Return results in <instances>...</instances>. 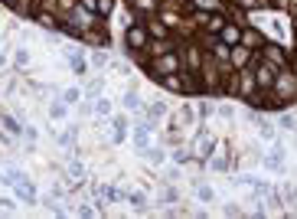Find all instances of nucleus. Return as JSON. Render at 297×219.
Here are the masks:
<instances>
[{
    "instance_id": "f257e3e1",
    "label": "nucleus",
    "mask_w": 297,
    "mask_h": 219,
    "mask_svg": "<svg viewBox=\"0 0 297 219\" xmlns=\"http://www.w3.org/2000/svg\"><path fill=\"white\" fill-rule=\"evenodd\" d=\"M274 92L281 95V101H284V98H294V95H297V75L287 72V69H281V75L274 79Z\"/></svg>"
},
{
    "instance_id": "f03ea898",
    "label": "nucleus",
    "mask_w": 297,
    "mask_h": 219,
    "mask_svg": "<svg viewBox=\"0 0 297 219\" xmlns=\"http://www.w3.org/2000/svg\"><path fill=\"white\" fill-rule=\"evenodd\" d=\"M147 36H150V33L144 30V26H128V33H124V46H128L131 52H141L144 43H147Z\"/></svg>"
},
{
    "instance_id": "7ed1b4c3",
    "label": "nucleus",
    "mask_w": 297,
    "mask_h": 219,
    "mask_svg": "<svg viewBox=\"0 0 297 219\" xmlns=\"http://www.w3.org/2000/svg\"><path fill=\"white\" fill-rule=\"evenodd\" d=\"M235 92H239V98H245V101H252V98H255V92H258L255 72H239V85H235Z\"/></svg>"
},
{
    "instance_id": "20e7f679",
    "label": "nucleus",
    "mask_w": 297,
    "mask_h": 219,
    "mask_svg": "<svg viewBox=\"0 0 297 219\" xmlns=\"http://www.w3.org/2000/svg\"><path fill=\"white\" fill-rule=\"evenodd\" d=\"M274 79H278V66L274 63H258V69H255V82H258L261 88L274 85Z\"/></svg>"
},
{
    "instance_id": "39448f33",
    "label": "nucleus",
    "mask_w": 297,
    "mask_h": 219,
    "mask_svg": "<svg viewBox=\"0 0 297 219\" xmlns=\"http://www.w3.org/2000/svg\"><path fill=\"white\" fill-rule=\"evenodd\" d=\"M154 69L160 72V75H170V72H176V69H180V59L173 56V52H163V56L154 63Z\"/></svg>"
},
{
    "instance_id": "423d86ee",
    "label": "nucleus",
    "mask_w": 297,
    "mask_h": 219,
    "mask_svg": "<svg viewBox=\"0 0 297 219\" xmlns=\"http://www.w3.org/2000/svg\"><path fill=\"white\" fill-rule=\"evenodd\" d=\"M219 39H222L225 46H239L242 43V30H239L235 23H225L222 30H219Z\"/></svg>"
},
{
    "instance_id": "0eeeda50",
    "label": "nucleus",
    "mask_w": 297,
    "mask_h": 219,
    "mask_svg": "<svg viewBox=\"0 0 297 219\" xmlns=\"http://www.w3.org/2000/svg\"><path fill=\"white\" fill-rule=\"evenodd\" d=\"M225 23H229V20H225L222 13H212V17H206L203 26H206V33H209V36H219V30H222Z\"/></svg>"
},
{
    "instance_id": "6e6552de",
    "label": "nucleus",
    "mask_w": 297,
    "mask_h": 219,
    "mask_svg": "<svg viewBox=\"0 0 297 219\" xmlns=\"http://www.w3.org/2000/svg\"><path fill=\"white\" fill-rule=\"evenodd\" d=\"M193 154H196V157H209V154H212V134H203V138H196V144H193Z\"/></svg>"
},
{
    "instance_id": "1a4fd4ad",
    "label": "nucleus",
    "mask_w": 297,
    "mask_h": 219,
    "mask_svg": "<svg viewBox=\"0 0 297 219\" xmlns=\"http://www.w3.org/2000/svg\"><path fill=\"white\" fill-rule=\"evenodd\" d=\"M265 56H268V63H274V66H278V69H284V66H287L284 52H281L278 46H271V43H265Z\"/></svg>"
},
{
    "instance_id": "9d476101",
    "label": "nucleus",
    "mask_w": 297,
    "mask_h": 219,
    "mask_svg": "<svg viewBox=\"0 0 297 219\" xmlns=\"http://www.w3.org/2000/svg\"><path fill=\"white\" fill-rule=\"evenodd\" d=\"M17 193H20V200H23V203H33V200H36V190L30 187V180L17 183Z\"/></svg>"
},
{
    "instance_id": "9b49d317",
    "label": "nucleus",
    "mask_w": 297,
    "mask_h": 219,
    "mask_svg": "<svg viewBox=\"0 0 297 219\" xmlns=\"http://www.w3.org/2000/svg\"><path fill=\"white\" fill-rule=\"evenodd\" d=\"M69 66H72V72H79V75H85V69H88V63L79 56V52H72V49H69Z\"/></svg>"
},
{
    "instance_id": "f8f14e48",
    "label": "nucleus",
    "mask_w": 297,
    "mask_h": 219,
    "mask_svg": "<svg viewBox=\"0 0 297 219\" xmlns=\"http://www.w3.org/2000/svg\"><path fill=\"white\" fill-rule=\"evenodd\" d=\"M111 125H114V144H121L128 134V118H111Z\"/></svg>"
},
{
    "instance_id": "ddd939ff",
    "label": "nucleus",
    "mask_w": 297,
    "mask_h": 219,
    "mask_svg": "<svg viewBox=\"0 0 297 219\" xmlns=\"http://www.w3.org/2000/svg\"><path fill=\"white\" fill-rule=\"evenodd\" d=\"M160 82L170 92H183V79H180V75H160Z\"/></svg>"
},
{
    "instance_id": "4468645a",
    "label": "nucleus",
    "mask_w": 297,
    "mask_h": 219,
    "mask_svg": "<svg viewBox=\"0 0 297 219\" xmlns=\"http://www.w3.org/2000/svg\"><path fill=\"white\" fill-rule=\"evenodd\" d=\"M36 23L46 26V30H59V20L52 17V13H36Z\"/></svg>"
},
{
    "instance_id": "2eb2a0df",
    "label": "nucleus",
    "mask_w": 297,
    "mask_h": 219,
    "mask_svg": "<svg viewBox=\"0 0 297 219\" xmlns=\"http://www.w3.org/2000/svg\"><path fill=\"white\" fill-rule=\"evenodd\" d=\"M4 125H7V131H10V134H20V131H23V125H20L13 115H4Z\"/></svg>"
},
{
    "instance_id": "dca6fc26",
    "label": "nucleus",
    "mask_w": 297,
    "mask_h": 219,
    "mask_svg": "<svg viewBox=\"0 0 297 219\" xmlns=\"http://www.w3.org/2000/svg\"><path fill=\"white\" fill-rule=\"evenodd\" d=\"M252 43H261V36H258V33H252V30H242V46L252 49Z\"/></svg>"
},
{
    "instance_id": "f3484780",
    "label": "nucleus",
    "mask_w": 297,
    "mask_h": 219,
    "mask_svg": "<svg viewBox=\"0 0 297 219\" xmlns=\"http://www.w3.org/2000/svg\"><path fill=\"white\" fill-rule=\"evenodd\" d=\"M79 98H82V92H79V88H66V92H62V101H66V105H75Z\"/></svg>"
},
{
    "instance_id": "a211bd4d",
    "label": "nucleus",
    "mask_w": 297,
    "mask_h": 219,
    "mask_svg": "<svg viewBox=\"0 0 297 219\" xmlns=\"http://www.w3.org/2000/svg\"><path fill=\"white\" fill-rule=\"evenodd\" d=\"M157 7V0H134V10H141V13H150Z\"/></svg>"
},
{
    "instance_id": "6ab92c4d",
    "label": "nucleus",
    "mask_w": 297,
    "mask_h": 219,
    "mask_svg": "<svg viewBox=\"0 0 297 219\" xmlns=\"http://www.w3.org/2000/svg\"><path fill=\"white\" fill-rule=\"evenodd\" d=\"M124 108H131V112H137V108H141V98H137L134 92H131V95H124Z\"/></svg>"
},
{
    "instance_id": "aec40b11",
    "label": "nucleus",
    "mask_w": 297,
    "mask_h": 219,
    "mask_svg": "<svg viewBox=\"0 0 297 219\" xmlns=\"http://www.w3.org/2000/svg\"><path fill=\"white\" fill-rule=\"evenodd\" d=\"M114 10V0H98V10L95 13H101V17H108V13Z\"/></svg>"
},
{
    "instance_id": "412c9836",
    "label": "nucleus",
    "mask_w": 297,
    "mask_h": 219,
    "mask_svg": "<svg viewBox=\"0 0 297 219\" xmlns=\"http://www.w3.org/2000/svg\"><path fill=\"white\" fill-rule=\"evenodd\" d=\"M131 203H134L137 209H147V196L144 193H131Z\"/></svg>"
},
{
    "instance_id": "4be33fe9",
    "label": "nucleus",
    "mask_w": 297,
    "mask_h": 219,
    "mask_svg": "<svg viewBox=\"0 0 297 219\" xmlns=\"http://www.w3.org/2000/svg\"><path fill=\"white\" fill-rule=\"evenodd\" d=\"M147 33H154V36H167V26H163V23H147Z\"/></svg>"
},
{
    "instance_id": "5701e85b",
    "label": "nucleus",
    "mask_w": 297,
    "mask_h": 219,
    "mask_svg": "<svg viewBox=\"0 0 297 219\" xmlns=\"http://www.w3.org/2000/svg\"><path fill=\"white\" fill-rule=\"evenodd\" d=\"M92 66H98V69H101V66H108V56H105V52H92Z\"/></svg>"
},
{
    "instance_id": "b1692460",
    "label": "nucleus",
    "mask_w": 297,
    "mask_h": 219,
    "mask_svg": "<svg viewBox=\"0 0 297 219\" xmlns=\"http://www.w3.org/2000/svg\"><path fill=\"white\" fill-rule=\"evenodd\" d=\"M281 128H287V131H294V128H297V118H294V115H284V118H281Z\"/></svg>"
},
{
    "instance_id": "393cba45",
    "label": "nucleus",
    "mask_w": 297,
    "mask_h": 219,
    "mask_svg": "<svg viewBox=\"0 0 297 219\" xmlns=\"http://www.w3.org/2000/svg\"><path fill=\"white\" fill-rule=\"evenodd\" d=\"M196 193H199V200H206V203H209V200H212V196H216V193H212V187H199V190H196Z\"/></svg>"
},
{
    "instance_id": "a878e982",
    "label": "nucleus",
    "mask_w": 297,
    "mask_h": 219,
    "mask_svg": "<svg viewBox=\"0 0 297 219\" xmlns=\"http://www.w3.org/2000/svg\"><path fill=\"white\" fill-rule=\"evenodd\" d=\"M95 112H98V115H111V105H108V101H98V105H95Z\"/></svg>"
},
{
    "instance_id": "bb28decb",
    "label": "nucleus",
    "mask_w": 297,
    "mask_h": 219,
    "mask_svg": "<svg viewBox=\"0 0 297 219\" xmlns=\"http://www.w3.org/2000/svg\"><path fill=\"white\" fill-rule=\"evenodd\" d=\"M219 115H222V118H232V115H235V108H232V105H219Z\"/></svg>"
},
{
    "instance_id": "cd10ccee",
    "label": "nucleus",
    "mask_w": 297,
    "mask_h": 219,
    "mask_svg": "<svg viewBox=\"0 0 297 219\" xmlns=\"http://www.w3.org/2000/svg\"><path fill=\"white\" fill-rule=\"evenodd\" d=\"M239 7H245V10H252V7H261V0H235Z\"/></svg>"
},
{
    "instance_id": "c85d7f7f",
    "label": "nucleus",
    "mask_w": 297,
    "mask_h": 219,
    "mask_svg": "<svg viewBox=\"0 0 297 219\" xmlns=\"http://www.w3.org/2000/svg\"><path fill=\"white\" fill-rule=\"evenodd\" d=\"M26 63H30V52L20 49V52H17V66H26Z\"/></svg>"
},
{
    "instance_id": "c756f323",
    "label": "nucleus",
    "mask_w": 297,
    "mask_h": 219,
    "mask_svg": "<svg viewBox=\"0 0 297 219\" xmlns=\"http://www.w3.org/2000/svg\"><path fill=\"white\" fill-rule=\"evenodd\" d=\"M147 160H150V163H160V160H163V154H160V150H150Z\"/></svg>"
},
{
    "instance_id": "7c9ffc66",
    "label": "nucleus",
    "mask_w": 297,
    "mask_h": 219,
    "mask_svg": "<svg viewBox=\"0 0 297 219\" xmlns=\"http://www.w3.org/2000/svg\"><path fill=\"white\" fill-rule=\"evenodd\" d=\"M49 115H52V118H62V115H66V108H62V105H52Z\"/></svg>"
},
{
    "instance_id": "2f4dec72",
    "label": "nucleus",
    "mask_w": 297,
    "mask_h": 219,
    "mask_svg": "<svg viewBox=\"0 0 297 219\" xmlns=\"http://www.w3.org/2000/svg\"><path fill=\"white\" fill-rule=\"evenodd\" d=\"M261 138H274V128L271 125H261Z\"/></svg>"
},
{
    "instance_id": "473e14b6",
    "label": "nucleus",
    "mask_w": 297,
    "mask_h": 219,
    "mask_svg": "<svg viewBox=\"0 0 297 219\" xmlns=\"http://www.w3.org/2000/svg\"><path fill=\"white\" fill-rule=\"evenodd\" d=\"M199 115H203V118H206V115H212V105H209V101H203V105H199Z\"/></svg>"
},
{
    "instance_id": "72a5a7b5",
    "label": "nucleus",
    "mask_w": 297,
    "mask_h": 219,
    "mask_svg": "<svg viewBox=\"0 0 297 219\" xmlns=\"http://www.w3.org/2000/svg\"><path fill=\"white\" fill-rule=\"evenodd\" d=\"M82 7H88V10H98V0H82Z\"/></svg>"
},
{
    "instance_id": "f704fd0d",
    "label": "nucleus",
    "mask_w": 297,
    "mask_h": 219,
    "mask_svg": "<svg viewBox=\"0 0 297 219\" xmlns=\"http://www.w3.org/2000/svg\"><path fill=\"white\" fill-rule=\"evenodd\" d=\"M59 7H62V10H72V7H75V0H59Z\"/></svg>"
},
{
    "instance_id": "c9c22d12",
    "label": "nucleus",
    "mask_w": 297,
    "mask_h": 219,
    "mask_svg": "<svg viewBox=\"0 0 297 219\" xmlns=\"http://www.w3.org/2000/svg\"><path fill=\"white\" fill-rule=\"evenodd\" d=\"M4 4H13V7H17V0H4Z\"/></svg>"
}]
</instances>
